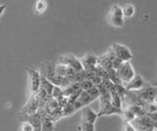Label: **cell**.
Masks as SVG:
<instances>
[{
    "mask_svg": "<svg viewBox=\"0 0 157 131\" xmlns=\"http://www.w3.org/2000/svg\"><path fill=\"white\" fill-rule=\"evenodd\" d=\"M39 109H40V106H39V102L36 94H29L26 104L23 106L21 111H19V118L22 121H26L29 116L36 114Z\"/></svg>",
    "mask_w": 157,
    "mask_h": 131,
    "instance_id": "cell-1",
    "label": "cell"
},
{
    "mask_svg": "<svg viewBox=\"0 0 157 131\" xmlns=\"http://www.w3.org/2000/svg\"><path fill=\"white\" fill-rule=\"evenodd\" d=\"M107 21L109 23V25L115 27H123L125 25V17L123 14L122 7L120 5H113L110 9L109 13L107 16Z\"/></svg>",
    "mask_w": 157,
    "mask_h": 131,
    "instance_id": "cell-2",
    "label": "cell"
},
{
    "mask_svg": "<svg viewBox=\"0 0 157 131\" xmlns=\"http://www.w3.org/2000/svg\"><path fill=\"white\" fill-rule=\"evenodd\" d=\"M99 101H100V109H99V111L97 113L98 116L115 115V114L121 115L122 114V111L117 110V109H115L114 107L112 106L110 93L100 95Z\"/></svg>",
    "mask_w": 157,
    "mask_h": 131,
    "instance_id": "cell-3",
    "label": "cell"
},
{
    "mask_svg": "<svg viewBox=\"0 0 157 131\" xmlns=\"http://www.w3.org/2000/svg\"><path fill=\"white\" fill-rule=\"evenodd\" d=\"M116 71H117V75L119 76L120 80L122 81V84L124 87L136 76V72L134 71V67H132L130 62L122 63L121 66L116 70Z\"/></svg>",
    "mask_w": 157,
    "mask_h": 131,
    "instance_id": "cell-4",
    "label": "cell"
},
{
    "mask_svg": "<svg viewBox=\"0 0 157 131\" xmlns=\"http://www.w3.org/2000/svg\"><path fill=\"white\" fill-rule=\"evenodd\" d=\"M27 71L29 75V94H36V92L40 88V82H41L40 71L36 69H33V67H28Z\"/></svg>",
    "mask_w": 157,
    "mask_h": 131,
    "instance_id": "cell-5",
    "label": "cell"
},
{
    "mask_svg": "<svg viewBox=\"0 0 157 131\" xmlns=\"http://www.w3.org/2000/svg\"><path fill=\"white\" fill-rule=\"evenodd\" d=\"M111 49L114 53V56L117 59L121 60L122 62H130L132 59V54L131 50L126 45L121 43H113L111 45Z\"/></svg>",
    "mask_w": 157,
    "mask_h": 131,
    "instance_id": "cell-6",
    "label": "cell"
},
{
    "mask_svg": "<svg viewBox=\"0 0 157 131\" xmlns=\"http://www.w3.org/2000/svg\"><path fill=\"white\" fill-rule=\"evenodd\" d=\"M136 131H154V122L148 115H144L140 118H136L132 121Z\"/></svg>",
    "mask_w": 157,
    "mask_h": 131,
    "instance_id": "cell-7",
    "label": "cell"
},
{
    "mask_svg": "<svg viewBox=\"0 0 157 131\" xmlns=\"http://www.w3.org/2000/svg\"><path fill=\"white\" fill-rule=\"evenodd\" d=\"M57 64H62L65 65L69 67H71L75 71H82V67L81 64V61L78 58L74 56L72 54H65L62 55L58 58V63Z\"/></svg>",
    "mask_w": 157,
    "mask_h": 131,
    "instance_id": "cell-8",
    "label": "cell"
},
{
    "mask_svg": "<svg viewBox=\"0 0 157 131\" xmlns=\"http://www.w3.org/2000/svg\"><path fill=\"white\" fill-rule=\"evenodd\" d=\"M135 92H136V94L139 96V98L144 102L145 105L146 103H151V102L154 101L155 96L157 95V86L147 85L144 88L135 91Z\"/></svg>",
    "mask_w": 157,
    "mask_h": 131,
    "instance_id": "cell-9",
    "label": "cell"
},
{
    "mask_svg": "<svg viewBox=\"0 0 157 131\" xmlns=\"http://www.w3.org/2000/svg\"><path fill=\"white\" fill-rule=\"evenodd\" d=\"M97 59L98 57H96L93 54H86L83 57H82L80 61L82 67V70L86 72H93L97 66Z\"/></svg>",
    "mask_w": 157,
    "mask_h": 131,
    "instance_id": "cell-10",
    "label": "cell"
},
{
    "mask_svg": "<svg viewBox=\"0 0 157 131\" xmlns=\"http://www.w3.org/2000/svg\"><path fill=\"white\" fill-rule=\"evenodd\" d=\"M114 59H115L114 53H113L111 48H109V49L107 50V52L105 53V54H103V55L98 57V59H97V65L102 67L105 71L112 70L113 69L112 64H113V60H114Z\"/></svg>",
    "mask_w": 157,
    "mask_h": 131,
    "instance_id": "cell-11",
    "label": "cell"
},
{
    "mask_svg": "<svg viewBox=\"0 0 157 131\" xmlns=\"http://www.w3.org/2000/svg\"><path fill=\"white\" fill-rule=\"evenodd\" d=\"M39 113L42 116L41 131H54V126H55L56 121L50 115H47L46 111L44 109H39Z\"/></svg>",
    "mask_w": 157,
    "mask_h": 131,
    "instance_id": "cell-12",
    "label": "cell"
},
{
    "mask_svg": "<svg viewBox=\"0 0 157 131\" xmlns=\"http://www.w3.org/2000/svg\"><path fill=\"white\" fill-rule=\"evenodd\" d=\"M147 84L145 83V81L140 75H136V76L132 78L129 83L125 85V88L127 91H137L140 90L142 88H144Z\"/></svg>",
    "mask_w": 157,
    "mask_h": 131,
    "instance_id": "cell-13",
    "label": "cell"
},
{
    "mask_svg": "<svg viewBox=\"0 0 157 131\" xmlns=\"http://www.w3.org/2000/svg\"><path fill=\"white\" fill-rule=\"evenodd\" d=\"M97 118V113H95L90 107H85L81 111V121H87V122L95 123Z\"/></svg>",
    "mask_w": 157,
    "mask_h": 131,
    "instance_id": "cell-14",
    "label": "cell"
},
{
    "mask_svg": "<svg viewBox=\"0 0 157 131\" xmlns=\"http://www.w3.org/2000/svg\"><path fill=\"white\" fill-rule=\"evenodd\" d=\"M26 121H29V122L33 126L34 131H41L42 116H41L40 113H39V111H37L36 114L29 116V118L26 119Z\"/></svg>",
    "mask_w": 157,
    "mask_h": 131,
    "instance_id": "cell-15",
    "label": "cell"
},
{
    "mask_svg": "<svg viewBox=\"0 0 157 131\" xmlns=\"http://www.w3.org/2000/svg\"><path fill=\"white\" fill-rule=\"evenodd\" d=\"M47 9V2L45 0H37L33 4V12L36 15H41Z\"/></svg>",
    "mask_w": 157,
    "mask_h": 131,
    "instance_id": "cell-16",
    "label": "cell"
},
{
    "mask_svg": "<svg viewBox=\"0 0 157 131\" xmlns=\"http://www.w3.org/2000/svg\"><path fill=\"white\" fill-rule=\"evenodd\" d=\"M111 104L112 106L114 107L115 109L119 110V111H122L123 110V101H122V98L119 94H117L115 90L112 91L111 93Z\"/></svg>",
    "mask_w": 157,
    "mask_h": 131,
    "instance_id": "cell-17",
    "label": "cell"
},
{
    "mask_svg": "<svg viewBox=\"0 0 157 131\" xmlns=\"http://www.w3.org/2000/svg\"><path fill=\"white\" fill-rule=\"evenodd\" d=\"M54 84H52L50 81L47 78H45L44 76L41 75V82H40V88H42L44 91H46V93L52 98V92L54 89Z\"/></svg>",
    "mask_w": 157,
    "mask_h": 131,
    "instance_id": "cell-18",
    "label": "cell"
},
{
    "mask_svg": "<svg viewBox=\"0 0 157 131\" xmlns=\"http://www.w3.org/2000/svg\"><path fill=\"white\" fill-rule=\"evenodd\" d=\"M122 10L125 18H132L136 13V8L132 3L124 4V6H122Z\"/></svg>",
    "mask_w": 157,
    "mask_h": 131,
    "instance_id": "cell-19",
    "label": "cell"
},
{
    "mask_svg": "<svg viewBox=\"0 0 157 131\" xmlns=\"http://www.w3.org/2000/svg\"><path fill=\"white\" fill-rule=\"evenodd\" d=\"M55 71L56 75L60 77H67L68 71H69V67L62 65V64H56L55 66Z\"/></svg>",
    "mask_w": 157,
    "mask_h": 131,
    "instance_id": "cell-20",
    "label": "cell"
},
{
    "mask_svg": "<svg viewBox=\"0 0 157 131\" xmlns=\"http://www.w3.org/2000/svg\"><path fill=\"white\" fill-rule=\"evenodd\" d=\"M121 115H122L123 120H124V122H132V121L136 118V115L132 114L129 109H123Z\"/></svg>",
    "mask_w": 157,
    "mask_h": 131,
    "instance_id": "cell-21",
    "label": "cell"
},
{
    "mask_svg": "<svg viewBox=\"0 0 157 131\" xmlns=\"http://www.w3.org/2000/svg\"><path fill=\"white\" fill-rule=\"evenodd\" d=\"M95 123L87 122V121H81L80 131H95Z\"/></svg>",
    "mask_w": 157,
    "mask_h": 131,
    "instance_id": "cell-22",
    "label": "cell"
},
{
    "mask_svg": "<svg viewBox=\"0 0 157 131\" xmlns=\"http://www.w3.org/2000/svg\"><path fill=\"white\" fill-rule=\"evenodd\" d=\"M64 94H63V88L60 86H54V89H53V92H52V98L54 99H58L62 97Z\"/></svg>",
    "mask_w": 157,
    "mask_h": 131,
    "instance_id": "cell-23",
    "label": "cell"
},
{
    "mask_svg": "<svg viewBox=\"0 0 157 131\" xmlns=\"http://www.w3.org/2000/svg\"><path fill=\"white\" fill-rule=\"evenodd\" d=\"M20 131H34V128L29 121H22L20 125Z\"/></svg>",
    "mask_w": 157,
    "mask_h": 131,
    "instance_id": "cell-24",
    "label": "cell"
},
{
    "mask_svg": "<svg viewBox=\"0 0 157 131\" xmlns=\"http://www.w3.org/2000/svg\"><path fill=\"white\" fill-rule=\"evenodd\" d=\"M80 85H81V89L82 91H88V90H90L91 88L94 87V85H93L90 80H86V79L82 81L80 83Z\"/></svg>",
    "mask_w": 157,
    "mask_h": 131,
    "instance_id": "cell-25",
    "label": "cell"
},
{
    "mask_svg": "<svg viewBox=\"0 0 157 131\" xmlns=\"http://www.w3.org/2000/svg\"><path fill=\"white\" fill-rule=\"evenodd\" d=\"M123 129H124V131H136L135 127L132 125L131 122H124V124H123Z\"/></svg>",
    "mask_w": 157,
    "mask_h": 131,
    "instance_id": "cell-26",
    "label": "cell"
},
{
    "mask_svg": "<svg viewBox=\"0 0 157 131\" xmlns=\"http://www.w3.org/2000/svg\"><path fill=\"white\" fill-rule=\"evenodd\" d=\"M7 6L5 5V4H2V5H0V18H1V16L4 14L5 10H6Z\"/></svg>",
    "mask_w": 157,
    "mask_h": 131,
    "instance_id": "cell-27",
    "label": "cell"
},
{
    "mask_svg": "<svg viewBox=\"0 0 157 131\" xmlns=\"http://www.w3.org/2000/svg\"><path fill=\"white\" fill-rule=\"evenodd\" d=\"M153 103H155L157 105V95L155 96V98H154V101H153Z\"/></svg>",
    "mask_w": 157,
    "mask_h": 131,
    "instance_id": "cell-28",
    "label": "cell"
},
{
    "mask_svg": "<svg viewBox=\"0 0 157 131\" xmlns=\"http://www.w3.org/2000/svg\"><path fill=\"white\" fill-rule=\"evenodd\" d=\"M154 131H157V129H155V130H154Z\"/></svg>",
    "mask_w": 157,
    "mask_h": 131,
    "instance_id": "cell-29",
    "label": "cell"
}]
</instances>
